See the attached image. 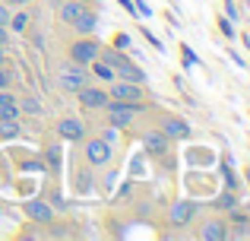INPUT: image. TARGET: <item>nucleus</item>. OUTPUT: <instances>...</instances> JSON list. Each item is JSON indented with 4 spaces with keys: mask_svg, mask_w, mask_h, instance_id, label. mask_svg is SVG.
Segmentation results:
<instances>
[{
    "mask_svg": "<svg viewBox=\"0 0 250 241\" xmlns=\"http://www.w3.org/2000/svg\"><path fill=\"white\" fill-rule=\"evenodd\" d=\"M73 29L80 32V35H92V32L98 29V16L95 13H89V10H83L80 16H76V22H73Z\"/></svg>",
    "mask_w": 250,
    "mask_h": 241,
    "instance_id": "f8f14e48",
    "label": "nucleus"
},
{
    "mask_svg": "<svg viewBox=\"0 0 250 241\" xmlns=\"http://www.w3.org/2000/svg\"><path fill=\"white\" fill-rule=\"evenodd\" d=\"M6 25H10L13 32H25V29H29V16H25V13H16V16L6 19Z\"/></svg>",
    "mask_w": 250,
    "mask_h": 241,
    "instance_id": "a211bd4d",
    "label": "nucleus"
},
{
    "mask_svg": "<svg viewBox=\"0 0 250 241\" xmlns=\"http://www.w3.org/2000/svg\"><path fill=\"white\" fill-rule=\"evenodd\" d=\"M114 44H117V48H127L130 38H127V35H117V38H114Z\"/></svg>",
    "mask_w": 250,
    "mask_h": 241,
    "instance_id": "393cba45",
    "label": "nucleus"
},
{
    "mask_svg": "<svg viewBox=\"0 0 250 241\" xmlns=\"http://www.w3.org/2000/svg\"><path fill=\"white\" fill-rule=\"evenodd\" d=\"M70 57H73V64H92L98 57V42H92V38H80V42L70 48Z\"/></svg>",
    "mask_w": 250,
    "mask_h": 241,
    "instance_id": "7ed1b4c3",
    "label": "nucleus"
},
{
    "mask_svg": "<svg viewBox=\"0 0 250 241\" xmlns=\"http://www.w3.org/2000/svg\"><path fill=\"white\" fill-rule=\"evenodd\" d=\"M0 44H6V25H0Z\"/></svg>",
    "mask_w": 250,
    "mask_h": 241,
    "instance_id": "cd10ccee",
    "label": "nucleus"
},
{
    "mask_svg": "<svg viewBox=\"0 0 250 241\" xmlns=\"http://www.w3.org/2000/svg\"><path fill=\"white\" fill-rule=\"evenodd\" d=\"M162 133H165V136H187V133H190V127H187L184 121H168Z\"/></svg>",
    "mask_w": 250,
    "mask_h": 241,
    "instance_id": "f3484780",
    "label": "nucleus"
},
{
    "mask_svg": "<svg viewBox=\"0 0 250 241\" xmlns=\"http://www.w3.org/2000/svg\"><path fill=\"white\" fill-rule=\"evenodd\" d=\"M196 61V57H193V51H190V48H184V64H187V67H190V64H193Z\"/></svg>",
    "mask_w": 250,
    "mask_h": 241,
    "instance_id": "b1692460",
    "label": "nucleus"
},
{
    "mask_svg": "<svg viewBox=\"0 0 250 241\" xmlns=\"http://www.w3.org/2000/svg\"><path fill=\"white\" fill-rule=\"evenodd\" d=\"M193 216H196V203L193 200H177V203L171 206V222L174 225H187Z\"/></svg>",
    "mask_w": 250,
    "mask_h": 241,
    "instance_id": "423d86ee",
    "label": "nucleus"
},
{
    "mask_svg": "<svg viewBox=\"0 0 250 241\" xmlns=\"http://www.w3.org/2000/svg\"><path fill=\"white\" fill-rule=\"evenodd\" d=\"M0 124H3V127H0V136H6V140L19 133V127H16V124H13V121H0Z\"/></svg>",
    "mask_w": 250,
    "mask_h": 241,
    "instance_id": "aec40b11",
    "label": "nucleus"
},
{
    "mask_svg": "<svg viewBox=\"0 0 250 241\" xmlns=\"http://www.w3.org/2000/svg\"><path fill=\"white\" fill-rule=\"evenodd\" d=\"M143 146H146L149 153L162 155V153L168 149V136L162 133V130H146V136H143Z\"/></svg>",
    "mask_w": 250,
    "mask_h": 241,
    "instance_id": "1a4fd4ad",
    "label": "nucleus"
},
{
    "mask_svg": "<svg viewBox=\"0 0 250 241\" xmlns=\"http://www.w3.org/2000/svg\"><path fill=\"white\" fill-rule=\"evenodd\" d=\"M247 181H250V172H247Z\"/></svg>",
    "mask_w": 250,
    "mask_h": 241,
    "instance_id": "2f4dec72",
    "label": "nucleus"
},
{
    "mask_svg": "<svg viewBox=\"0 0 250 241\" xmlns=\"http://www.w3.org/2000/svg\"><path fill=\"white\" fill-rule=\"evenodd\" d=\"M19 118V105L10 92H0V121H16Z\"/></svg>",
    "mask_w": 250,
    "mask_h": 241,
    "instance_id": "ddd939ff",
    "label": "nucleus"
},
{
    "mask_svg": "<svg viewBox=\"0 0 250 241\" xmlns=\"http://www.w3.org/2000/svg\"><path fill=\"white\" fill-rule=\"evenodd\" d=\"M6 19H10V10H6V3H0V25H6Z\"/></svg>",
    "mask_w": 250,
    "mask_h": 241,
    "instance_id": "5701e85b",
    "label": "nucleus"
},
{
    "mask_svg": "<svg viewBox=\"0 0 250 241\" xmlns=\"http://www.w3.org/2000/svg\"><path fill=\"white\" fill-rule=\"evenodd\" d=\"M80 3H89V0H80Z\"/></svg>",
    "mask_w": 250,
    "mask_h": 241,
    "instance_id": "7c9ffc66",
    "label": "nucleus"
},
{
    "mask_svg": "<svg viewBox=\"0 0 250 241\" xmlns=\"http://www.w3.org/2000/svg\"><path fill=\"white\" fill-rule=\"evenodd\" d=\"M111 99H117V102H140L143 99V92H140V83H127V80H121V83H114V89H111Z\"/></svg>",
    "mask_w": 250,
    "mask_h": 241,
    "instance_id": "39448f33",
    "label": "nucleus"
},
{
    "mask_svg": "<svg viewBox=\"0 0 250 241\" xmlns=\"http://www.w3.org/2000/svg\"><path fill=\"white\" fill-rule=\"evenodd\" d=\"M0 64H3V44H0Z\"/></svg>",
    "mask_w": 250,
    "mask_h": 241,
    "instance_id": "c85d7f7f",
    "label": "nucleus"
},
{
    "mask_svg": "<svg viewBox=\"0 0 250 241\" xmlns=\"http://www.w3.org/2000/svg\"><path fill=\"white\" fill-rule=\"evenodd\" d=\"M114 76H121V80H127V83H143L146 80V73H143L136 64H130L124 54H117V61H114Z\"/></svg>",
    "mask_w": 250,
    "mask_h": 241,
    "instance_id": "20e7f679",
    "label": "nucleus"
},
{
    "mask_svg": "<svg viewBox=\"0 0 250 241\" xmlns=\"http://www.w3.org/2000/svg\"><path fill=\"white\" fill-rule=\"evenodd\" d=\"M104 108H108V121L114 127H130V121L140 111V105H133V102H108Z\"/></svg>",
    "mask_w": 250,
    "mask_h": 241,
    "instance_id": "f257e3e1",
    "label": "nucleus"
},
{
    "mask_svg": "<svg viewBox=\"0 0 250 241\" xmlns=\"http://www.w3.org/2000/svg\"><path fill=\"white\" fill-rule=\"evenodd\" d=\"M22 105H25V111H32V114H38V111H42V108H38V102H32V99H25Z\"/></svg>",
    "mask_w": 250,
    "mask_h": 241,
    "instance_id": "4be33fe9",
    "label": "nucleus"
},
{
    "mask_svg": "<svg viewBox=\"0 0 250 241\" xmlns=\"http://www.w3.org/2000/svg\"><path fill=\"white\" fill-rule=\"evenodd\" d=\"M92 73H95L98 80H104V83L114 80V67H111V64H104V61H98V57L92 61Z\"/></svg>",
    "mask_w": 250,
    "mask_h": 241,
    "instance_id": "dca6fc26",
    "label": "nucleus"
},
{
    "mask_svg": "<svg viewBox=\"0 0 250 241\" xmlns=\"http://www.w3.org/2000/svg\"><path fill=\"white\" fill-rule=\"evenodd\" d=\"M203 238H206V241H225L228 229L222 222H206V225H203Z\"/></svg>",
    "mask_w": 250,
    "mask_h": 241,
    "instance_id": "4468645a",
    "label": "nucleus"
},
{
    "mask_svg": "<svg viewBox=\"0 0 250 241\" xmlns=\"http://www.w3.org/2000/svg\"><path fill=\"white\" fill-rule=\"evenodd\" d=\"M85 155H89V162H92V165H104V162L111 159V149H108V143L92 140L89 146H85Z\"/></svg>",
    "mask_w": 250,
    "mask_h": 241,
    "instance_id": "9d476101",
    "label": "nucleus"
},
{
    "mask_svg": "<svg viewBox=\"0 0 250 241\" xmlns=\"http://www.w3.org/2000/svg\"><path fill=\"white\" fill-rule=\"evenodd\" d=\"M80 13H83V3H80V0H70V3L61 6V19H63V22H70V25L76 22V16H80Z\"/></svg>",
    "mask_w": 250,
    "mask_h": 241,
    "instance_id": "2eb2a0df",
    "label": "nucleus"
},
{
    "mask_svg": "<svg viewBox=\"0 0 250 241\" xmlns=\"http://www.w3.org/2000/svg\"><path fill=\"white\" fill-rule=\"evenodd\" d=\"M222 175H225V181H228V187H234V175L228 172V168H222Z\"/></svg>",
    "mask_w": 250,
    "mask_h": 241,
    "instance_id": "a878e982",
    "label": "nucleus"
},
{
    "mask_svg": "<svg viewBox=\"0 0 250 241\" xmlns=\"http://www.w3.org/2000/svg\"><path fill=\"white\" fill-rule=\"evenodd\" d=\"M10 83H13V73L10 70H0V89H6Z\"/></svg>",
    "mask_w": 250,
    "mask_h": 241,
    "instance_id": "412c9836",
    "label": "nucleus"
},
{
    "mask_svg": "<svg viewBox=\"0 0 250 241\" xmlns=\"http://www.w3.org/2000/svg\"><path fill=\"white\" fill-rule=\"evenodd\" d=\"M244 232H247V235H250V225H247V229H244Z\"/></svg>",
    "mask_w": 250,
    "mask_h": 241,
    "instance_id": "c756f323",
    "label": "nucleus"
},
{
    "mask_svg": "<svg viewBox=\"0 0 250 241\" xmlns=\"http://www.w3.org/2000/svg\"><path fill=\"white\" fill-rule=\"evenodd\" d=\"M3 3H10V6H22V3H29V0H3Z\"/></svg>",
    "mask_w": 250,
    "mask_h": 241,
    "instance_id": "bb28decb",
    "label": "nucleus"
},
{
    "mask_svg": "<svg viewBox=\"0 0 250 241\" xmlns=\"http://www.w3.org/2000/svg\"><path fill=\"white\" fill-rule=\"evenodd\" d=\"M85 80H89V73L83 70V64H70V67H63L61 76H57L61 89H67V92H80L85 86Z\"/></svg>",
    "mask_w": 250,
    "mask_h": 241,
    "instance_id": "f03ea898",
    "label": "nucleus"
},
{
    "mask_svg": "<svg viewBox=\"0 0 250 241\" xmlns=\"http://www.w3.org/2000/svg\"><path fill=\"white\" fill-rule=\"evenodd\" d=\"M234 203H238V200H234V194H231V191H225L219 200H215V206H219V210H234Z\"/></svg>",
    "mask_w": 250,
    "mask_h": 241,
    "instance_id": "6ab92c4d",
    "label": "nucleus"
},
{
    "mask_svg": "<svg viewBox=\"0 0 250 241\" xmlns=\"http://www.w3.org/2000/svg\"><path fill=\"white\" fill-rule=\"evenodd\" d=\"M57 130H61V136H67V140H83V133H85L83 121H76V118H63L57 124Z\"/></svg>",
    "mask_w": 250,
    "mask_h": 241,
    "instance_id": "9b49d317",
    "label": "nucleus"
},
{
    "mask_svg": "<svg viewBox=\"0 0 250 241\" xmlns=\"http://www.w3.org/2000/svg\"><path fill=\"white\" fill-rule=\"evenodd\" d=\"M25 213H29L32 222H51V216H54V210H51L44 200H25Z\"/></svg>",
    "mask_w": 250,
    "mask_h": 241,
    "instance_id": "0eeeda50",
    "label": "nucleus"
},
{
    "mask_svg": "<svg viewBox=\"0 0 250 241\" xmlns=\"http://www.w3.org/2000/svg\"><path fill=\"white\" fill-rule=\"evenodd\" d=\"M108 99H111V95L104 92V89H89V86L80 89V102H83L85 108H104V105H108Z\"/></svg>",
    "mask_w": 250,
    "mask_h": 241,
    "instance_id": "6e6552de",
    "label": "nucleus"
}]
</instances>
